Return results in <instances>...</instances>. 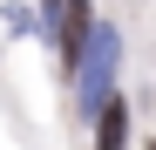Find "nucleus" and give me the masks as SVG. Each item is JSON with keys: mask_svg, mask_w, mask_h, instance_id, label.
Segmentation results:
<instances>
[{"mask_svg": "<svg viewBox=\"0 0 156 150\" xmlns=\"http://www.w3.org/2000/svg\"><path fill=\"white\" fill-rule=\"evenodd\" d=\"M115 55H122V34L102 21V28H88V41H82V55H75V109L82 116H95L102 103L115 96Z\"/></svg>", "mask_w": 156, "mask_h": 150, "instance_id": "f257e3e1", "label": "nucleus"}, {"mask_svg": "<svg viewBox=\"0 0 156 150\" xmlns=\"http://www.w3.org/2000/svg\"><path fill=\"white\" fill-rule=\"evenodd\" d=\"M88 28H95V7H88V0H61V14H55V41H61V68H75V55H82Z\"/></svg>", "mask_w": 156, "mask_h": 150, "instance_id": "f03ea898", "label": "nucleus"}, {"mask_svg": "<svg viewBox=\"0 0 156 150\" xmlns=\"http://www.w3.org/2000/svg\"><path fill=\"white\" fill-rule=\"evenodd\" d=\"M122 143H129V103L109 96V103L95 109V150H122Z\"/></svg>", "mask_w": 156, "mask_h": 150, "instance_id": "7ed1b4c3", "label": "nucleus"}, {"mask_svg": "<svg viewBox=\"0 0 156 150\" xmlns=\"http://www.w3.org/2000/svg\"><path fill=\"white\" fill-rule=\"evenodd\" d=\"M41 7H48V14H61V0H41Z\"/></svg>", "mask_w": 156, "mask_h": 150, "instance_id": "20e7f679", "label": "nucleus"}, {"mask_svg": "<svg viewBox=\"0 0 156 150\" xmlns=\"http://www.w3.org/2000/svg\"><path fill=\"white\" fill-rule=\"evenodd\" d=\"M149 150H156V137H149Z\"/></svg>", "mask_w": 156, "mask_h": 150, "instance_id": "39448f33", "label": "nucleus"}]
</instances>
